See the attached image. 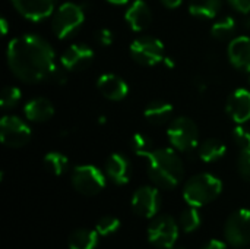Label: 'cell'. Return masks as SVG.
<instances>
[{
  "instance_id": "obj_1",
  "label": "cell",
  "mask_w": 250,
  "mask_h": 249,
  "mask_svg": "<svg viewBox=\"0 0 250 249\" xmlns=\"http://www.w3.org/2000/svg\"><path fill=\"white\" fill-rule=\"evenodd\" d=\"M7 65L19 81L28 84L51 79L57 69L51 45L34 34L16 37L9 43Z\"/></svg>"
},
{
  "instance_id": "obj_2",
  "label": "cell",
  "mask_w": 250,
  "mask_h": 249,
  "mask_svg": "<svg viewBox=\"0 0 250 249\" xmlns=\"http://www.w3.org/2000/svg\"><path fill=\"white\" fill-rule=\"evenodd\" d=\"M148 161V175L151 181L163 188H176L185 175L183 161L179 154L171 148H157L142 156Z\"/></svg>"
},
{
  "instance_id": "obj_3",
  "label": "cell",
  "mask_w": 250,
  "mask_h": 249,
  "mask_svg": "<svg viewBox=\"0 0 250 249\" xmlns=\"http://www.w3.org/2000/svg\"><path fill=\"white\" fill-rule=\"evenodd\" d=\"M223 183L218 178L209 173L192 176L183 188V198L190 207H204L220 197Z\"/></svg>"
},
{
  "instance_id": "obj_4",
  "label": "cell",
  "mask_w": 250,
  "mask_h": 249,
  "mask_svg": "<svg viewBox=\"0 0 250 249\" xmlns=\"http://www.w3.org/2000/svg\"><path fill=\"white\" fill-rule=\"evenodd\" d=\"M85 21V12L82 6L76 3H63L59 9L53 13L51 19V29L54 35L60 40H64L73 35Z\"/></svg>"
},
{
  "instance_id": "obj_5",
  "label": "cell",
  "mask_w": 250,
  "mask_h": 249,
  "mask_svg": "<svg viewBox=\"0 0 250 249\" xmlns=\"http://www.w3.org/2000/svg\"><path fill=\"white\" fill-rule=\"evenodd\" d=\"M167 138L173 148L180 153H190L198 147L199 131L196 123L185 116H180L171 122L167 131Z\"/></svg>"
},
{
  "instance_id": "obj_6",
  "label": "cell",
  "mask_w": 250,
  "mask_h": 249,
  "mask_svg": "<svg viewBox=\"0 0 250 249\" xmlns=\"http://www.w3.org/2000/svg\"><path fill=\"white\" fill-rule=\"evenodd\" d=\"M72 185L73 188L86 197H92L100 194L105 188V176L104 173L91 164L76 166L72 172Z\"/></svg>"
},
{
  "instance_id": "obj_7",
  "label": "cell",
  "mask_w": 250,
  "mask_h": 249,
  "mask_svg": "<svg viewBox=\"0 0 250 249\" xmlns=\"http://www.w3.org/2000/svg\"><path fill=\"white\" fill-rule=\"evenodd\" d=\"M130 56L144 66H155L166 59L164 44L155 37H139L130 44Z\"/></svg>"
},
{
  "instance_id": "obj_8",
  "label": "cell",
  "mask_w": 250,
  "mask_h": 249,
  "mask_svg": "<svg viewBox=\"0 0 250 249\" xmlns=\"http://www.w3.org/2000/svg\"><path fill=\"white\" fill-rule=\"evenodd\" d=\"M179 238V225L168 216H160L152 220L148 227V241L160 249H171Z\"/></svg>"
},
{
  "instance_id": "obj_9",
  "label": "cell",
  "mask_w": 250,
  "mask_h": 249,
  "mask_svg": "<svg viewBox=\"0 0 250 249\" xmlns=\"http://www.w3.org/2000/svg\"><path fill=\"white\" fill-rule=\"evenodd\" d=\"M226 241L234 247L242 248L250 244V210H237L226 222L224 226Z\"/></svg>"
},
{
  "instance_id": "obj_10",
  "label": "cell",
  "mask_w": 250,
  "mask_h": 249,
  "mask_svg": "<svg viewBox=\"0 0 250 249\" xmlns=\"http://www.w3.org/2000/svg\"><path fill=\"white\" fill-rule=\"evenodd\" d=\"M31 139V128L16 116H4L0 122V141L9 148H21Z\"/></svg>"
},
{
  "instance_id": "obj_11",
  "label": "cell",
  "mask_w": 250,
  "mask_h": 249,
  "mask_svg": "<svg viewBox=\"0 0 250 249\" xmlns=\"http://www.w3.org/2000/svg\"><path fill=\"white\" fill-rule=\"evenodd\" d=\"M94 57H95V53L92 51L89 45L72 44L63 51L60 57V63L66 72H79V70L86 69L92 63Z\"/></svg>"
},
{
  "instance_id": "obj_12",
  "label": "cell",
  "mask_w": 250,
  "mask_h": 249,
  "mask_svg": "<svg viewBox=\"0 0 250 249\" xmlns=\"http://www.w3.org/2000/svg\"><path fill=\"white\" fill-rule=\"evenodd\" d=\"M132 210L136 216L151 219L160 210V192L152 186H142L136 189L132 197Z\"/></svg>"
},
{
  "instance_id": "obj_13",
  "label": "cell",
  "mask_w": 250,
  "mask_h": 249,
  "mask_svg": "<svg viewBox=\"0 0 250 249\" xmlns=\"http://www.w3.org/2000/svg\"><path fill=\"white\" fill-rule=\"evenodd\" d=\"M15 9L28 21L40 22L54 13L56 0H12Z\"/></svg>"
},
{
  "instance_id": "obj_14",
  "label": "cell",
  "mask_w": 250,
  "mask_h": 249,
  "mask_svg": "<svg viewBox=\"0 0 250 249\" xmlns=\"http://www.w3.org/2000/svg\"><path fill=\"white\" fill-rule=\"evenodd\" d=\"M229 116L239 125L250 119V91L246 88H237L231 92L227 101Z\"/></svg>"
},
{
  "instance_id": "obj_15",
  "label": "cell",
  "mask_w": 250,
  "mask_h": 249,
  "mask_svg": "<svg viewBox=\"0 0 250 249\" xmlns=\"http://www.w3.org/2000/svg\"><path fill=\"white\" fill-rule=\"evenodd\" d=\"M97 88L110 101H122L129 94V87L125 79L113 73L101 75L97 81Z\"/></svg>"
},
{
  "instance_id": "obj_16",
  "label": "cell",
  "mask_w": 250,
  "mask_h": 249,
  "mask_svg": "<svg viewBox=\"0 0 250 249\" xmlns=\"http://www.w3.org/2000/svg\"><path fill=\"white\" fill-rule=\"evenodd\" d=\"M105 175L116 185H126L130 181L132 166L129 158L122 153L111 154L105 161Z\"/></svg>"
},
{
  "instance_id": "obj_17",
  "label": "cell",
  "mask_w": 250,
  "mask_h": 249,
  "mask_svg": "<svg viewBox=\"0 0 250 249\" xmlns=\"http://www.w3.org/2000/svg\"><path fill=\"white\" fill-rule=\"evenodd\" d=\"M230 63L243 72H250V37L240 35L233 38L227 48Z\"/></svg>"
},
{
  "instance_id": "obj_18",
  "label": "cell",
  "mask_w": 250,
  "mask_h": 249,
  "mask_svg": "<svg viewBox=\"0 0 250 249\" xmlns=\"http://www.w3.org/2000/svg\"><path fill=\"white\" fill-rule=\"evenodd\" d=\"M125 19L135 32L146 29L152 22V10L144 0H135L126 10Z\"/></svg>"
},
{
  "instance_id": "obj_19",
  "label": "cell",
  "mask_w": 250,
  "mask_h": 249,
  "mask_svg": "<svg viewBox=\"0 0 250 249\" xmlns=\"http://www.w3.org/2000/svg\"><path fill=\"white\" fill-rule=\"evenodd\" d=\"M23 114L28 120L42 123L54 116V106L50 100L38 97L29 100L23 107Z\"/></svg>"
},
{
  "instance_id": "obj_20",
  "label": "cell",
  "mask_w": 250,
  "mask_h": 249,
  "mask_svg": "<svg viewBox=\"0 0 250 249\" xmlns=\"http://www.w3.org/2000/svg\"><path fill=\"white\" fill-rule=\"evenodd\" d=\"M144 116L149 123L155 126L166 125L173 117V106L167 101H160V100L152 101L145 107Z\"/></svg>"
},
{
  "instance_id": "obj_21",
  "label": "cell",
  "mask_w": 250,
  "mask_h": 249,
  "mask_svg": "<svg viewBox=\"0 0 250 249\" xmlns=\"http://www.w3.org/2000/svg\"><path fill=\"white\" fill-rule=\"evenodd\" d=\"M221 9V0H189V12L202 19H212Z\"/></svg>"
},
{
  "instance_id": "obj_22",
  "label": "cell",
  "mask_w": 250,
  "mask_h": 249,
  "mask_svg": "<svg viewBox=\"0 0 250 249\" xmlns=\"http://www.w3.org/2000/svg\"><path fill=\"white\" fill-rule=\"evenodd\" d=\"M227 153V147L223 141L217 138L207 139L205 142L201 144L199 147V158L205 163H212L224 157Z\"/></svg>"
},
{
  "instance_id": "obj_23",
  "label": "cell",
  "mask_w": 250,
  "mask_h": 249,
  "mask_svg": "<svg viewBox=\"0 0 250 249\" xmlns=\"http://www.w3.org/2000/svg\"><path fill=\"white\" fill-rule=\"evenodd\" d=\"M97 244H98L97 230L78 229L69 236V248L70 249H95Z\"/></svg>"
},
{
  "instance_id": "obj_24",
  "label": "cell",
  "mask_w": 250,
  "mask_h": 249,
  "mask_svg": "<svg viewBox=\"0 0 250 249\" xmlns=\"http://www.w3.org/2000/svg\"><path fill=\"white\" fill-rule=\"evenodd\" d=\"M236 32V19L233 16H224L220 21H217L211 28V35L215 40L224 41L234 35Z\"/></svg>"
},
{
  "instance_id": "obj_25",
  "label": "cell",
  "mask_w": 250,
  "mask_h": 249,
  "mask_svg": "<svg viewBox=\"0 0 250 249\" xmlns=\"http://www.w3.org/2000/svg\"><path fill=\"white\" fill-rule=\"evenodd\" d=\"M69 164V160L64 154L57 153V151H51L44 157V166L48 172H51L56 176H60L66 172Z\"/></svg>"
},
{
  "instance_id": "obj_26",
  "label": "cell",
  "mask_w": 250,
  "mask_h": 249,
  "mask_svg": "<svg viewBox=\"0 0 250 249\" xmlns=\"http://www.w3.org/2000/svg\"><path fill=\"white\" fill-rule=\"evenodd\" d=\"M179 225H180L182 230L186 233L195 232L201 226V214L198 213L196 207L183 210L180 214V219H179Z\"/></svg>"
},
{
  "instance_id": "obj_27",
  "label": "cell",
  "mask_w": 250,
  "mask_h": 249,
  "mask_svg": "<svg viewBox=\"0 0 250 249\" xmlns=\"http://www.w3.org/2000/svg\"><path fill=\"white\" fill-rule=\"evenodd\" d=\"M119 227H120V220L117 217L105 216L97 222L95 230L100 236H110V235L116 233L119 230Z\"/></svg>"
},
{
  "instance_id": "obj_28",
  "label": "cell",
  "mask_w": 250,
  "mask_h": 249,
  "mask_svg": "<svg viewBox=\"0 0 250 249\" xmlns=\"http://www.w3.org/2000/svg\"><path fill=\"white\" fill-rule=\"evenodd\" d=\"M130 147L141 157L144 154L149 153L151 150H154L152 148V141L145 134H133L132 138H130Z\"/></svg>"
},
{
  "instance_id": "obj_29",
  "label": "cell",
  "mask_w": 250,
  "mask_h": 249,
  "mask_svg": "<svg viewBox=\"0 0 250 249\" xmlns=\"http://www.w3.org/2000/svg\"><path fill=\"white\" fill-rule=\"evenodd\" d=\"M21 100V90L18 87H6L1 91L0 95V106L1 109H12L15 107Z\"/></svg>"
},
{
  "instance_id": "obj_30",
  "label": "cell",
  "mask_w": 250,
  "mask_h": 249,
  "mask_svg": "<svg viewBox=\"0 0 250 249\" xmlns=\"http://www.w3.org/2000/svg\"><path fill=\"white\" fill-rule=\"evenodd\" d=\"M237 169L240 176L245 181L250 182V150H240V156L237 160Z\"/></svg>"
},
{
  "instance_id": "obj_31",
  "label": "cell",
  "mask_w": 250,
  "mask_h": 249,
  "mask_svg": "<svg viewBox=\"0 0 250 249\" xmlns=\"http://www.w3.org/2000/svg\"><path fill=\"white\" fill-rule=\"evenodd\" d=\"M233 138L240 150H250V132L248 129L237 126L233 131Z\"/></svg>"
},
{
  "instance_id": "obj_32",
  "label": "cell",
  "mask_w": 250,
  "mask_h": 249,
  "mask_svg": "<svg viewBox=\"0 0 250 249\" xmlns=\"http://www.w3.org/2000/svg\"><path fill=\"white\" fill-rule=\"evenodd\" d=\"M95 40H97V43H98L100 45L107 47V45H111V44H113L114 35H113V32H111L110 29H107V28H101L100 31H97V34H95Z\"/></svg>"
},
{
  "instance_id": "obj_33",
  "label": "cell",
  "mask_w": 250,
  "mask_h": 249,
  "mask_svg": "<svg viewBox=\"0 0 250 249\" xmlns=\"http://www.w3.org/2000/svg\"><path fill=\"white\" fill-rule=\"evenodd\" d=\"M229 3L240 13H250V0H229Z\"/></svg>"
},
{
  "instance_id": "obj_34",
  "label": "cell",
  "mask_w": 250,
  "mask_h": 249,
  "mask_svg": "<svg viewBox=\"0 0 250 249\" xmlns=\"http://www.w3.org/2000/svg\"><path fill=\"white\" fill-rule=\"evenodd\" d=\"M202 249H227V245L224 242L218 241V239H211L209 242H207L204 245Z\"/></svg>"
},
{
  "instance_id": "obj_35",
  "label": "cell",
  "mask_w": 250,
  "mask_h": 249,
  "mask_svg": "<svg viewBox=\"0 0 250 249\" xmlns=\"http://www.w3.org/2000/svg\"><path fill=\"white\" fill-rule=\"evenodd\" d=\"M161 3L168 9H176L183 3V0H161Z\"/></svg>"
},
{
  "instance_id": "obj_36",
  "label": "cell",
  "mask_w": 250,
  "mask_h": 249,
  "mask_svg": "<svg viewBox=\"0 0 250 249\" xmlns=\"http://www.w3.org/2000/svg\"><path fill=\"white\" fill-rule=\"evenodd\" d=\"M9 23H7V21H6V18H1V21H0V26H1V34L3 35H6L7 34V29H9V26H7Z\"/></svg>"
},
{
  "instance_id": "obj_37",
  "label": "cell",
  "mask_w": 250,
  "mask_h": 249,
  "mask_svg": "<svg viewBox=\"0 0 250 249\" xmlns=\"http://www.w3.org/2000/svg\"><path fill=\"white\" fill-rule=\"evenodd\" d=\"M107 1H108V3H111V4H119V6L129 3V0H107Z\"/></svg>"
},
{
  "instance_id": "obj_38",
  "label": "cell",
  "mask_w": 250,
  "mask_h": 249,
  "mask_svg": "<svg viewBox=\"0 0 250 249\" xmlns=\"http://www.w3.org/2000/svg\"><path fill=\"white\" fill-rule=\"evenodd\" d=\"M164 65H167L168 68H174V62H171L170 57H166V59H164Z\"/></svg>"
},
{
  "instance_id": "obj_39",
  "label": "cell",
  "mask_w": 250,
  "mask_h": 249,
  "mask_svg": "<svg viewBox=\"0 0 250 249\" xmlns=\"http://www.w3.org/2000/svg\"><path fill=\"white\" fill-rule=\"evenodd\" d=\"M245 26H246V28H250V15L249 16H246V19H245Z\"/></svg>"
},
{
  "instance_id": "obj_40",
  "label": "cell",
  "mask_w": 250,
  "mask_h": 249,
  "mask_svg": "<svg viewBox=\"0 0 250 249\" xmlns=\"http://www.w3.org/2000/svg\"><path fill=\"white\" fill-rule=\"evenodd\" d=\"M171 249H185V248H183V247H177V245H174Z\"/></svg>"
},
{
  "instance_id": "obj_41",
  "label": "cell",
  "mask_w": 250,
  "mask_h": 249,
  "mask_svg": "<svg viewBox=\"0 0 250 249\" xmlns=\"http://www.w3.org/2000/svg\"><path fill=\"white\" fill-rule=\"evenodd\" d=\"M249 82H250V79H249Z\"/></svg>"
}]
</instances>
